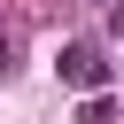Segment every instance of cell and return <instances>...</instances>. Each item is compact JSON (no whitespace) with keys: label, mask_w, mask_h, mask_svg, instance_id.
<instances>
[{"label":"cell","mask_w":124,"mask_h":124,"mask_svg":"<svg viewBox=\"0 0 124 124\" xmlns=\"http://www.w3.org/2000/svg\"><path fill=\"white\" fill-rule=\"evenodd\" d=\"M54 70H62V85H78V93H93V85L108 78L101 46H85V39H78V46H62V62H54Z\"/></svg>","instance_id":"obj_1"},{"label":"cell","mask_w":124,"mask_h":124,"mask_svg":"<svg viewBox=\"0 0 124 124\" xmlns=\"http://www.w3.org/2000/svg\"><path fill=\"white\" fill-rule=\"evenodd\" d=\"M8 70H16V31L0 23V78H8Z\"/></svg>","instance_id":"obj_2"},{"label":"cell","mask_w":124,"mask_h":124,"mask_svg":"<svg viewBox=\"0 0 124 124\" xmlns=\"http://www.w3.org/2000/svg\"><path fill=\"white\" fill-rule=\"evenodd\" d=\"M108 31H124V0H108Z\"/></svg>","instance_id":"obj_3"},{"label":"cell","mask_w":124,"mask_h":124,"mask_svg":"<svg viewBox=\"0 0 124 124\" xmlns=\"http://www.w3.org/2000/svg\"><path fill=\"white\" fill-rule=\"evenodd\" d=\"M85 8H108V0H85Z\"/></svg>","instance_id":"obj_4"}]
</instances>
